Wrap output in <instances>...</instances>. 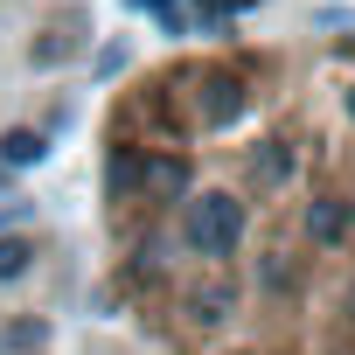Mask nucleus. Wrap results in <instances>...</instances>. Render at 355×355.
<instances>
[{"mask_svg":"<svg viewBox=\"0 0 355 355\" xmlns=\"http://www.w3.org/2000/svg\"><path fill=\"white\" fill-rule=\"evenodd\" d=\"M237 237H244V202H237V196H202V202H189V244H196L202 258H230Z\"/></svg>","mask_w":355,"mask_h":355,"instance_id":"f257e3e1","label":"nucleus"},{"mask_svg":"<svg viewBox=\"0 0 355 355\" xmlns=\"http://www.w3.org/2000/svg\"><path fill=\"white\" fill-rule=\"evenodd\" d=\"M139 182H146V196L174 202V196H189V160H174V153H153V160L139 167Z\"/></svg>","mask_w":355,"mask_h":355,"instance_id":"f03ea898","label":"nucleus"},{"mask_svg":"<svg viewBox=\"0 0 355 355\" xmlns=\"http://www.w3.org/2000/svg\"><path fill=\"white\" fill-rule=\"evenodd\" d=\"M306 237L313 244H341L348 237V209L341 202H306Z\"/></svg>","mask_w":355,"mask_h":355,"instance_id":"7ed1b4c3","label":"nucleus"},{"mask_svg":"<svg viewBox=\"0 0 355 355\" xmlns=\"http://www.w3.org/2000/svg\"><path fill=\"white\" fill-rule=\"evenodd\" d=\"M42 153H49L42 132H8V139H0V160H8V167H35Z\"/></svg>","mask_w":355,"mask_h":355,"instance_id":"20e7f679","label":"nucleus"},{"mask_svg":"<svg viewBox=\"0 0 355 355\" xmlns=\"http://www.w3.org/2000/svg\"><path fill=\"white\" fill-rule=\"evenodd\" d=\"M230 300H237L230 286H196V300H189V306H196V320H223V313H230Z\"/></svg>","mask_w":355,"mask_h":355,"instance_id":"39448f33","label":"nucleus"},{"mask_svg":"<svg viewBox=\"0 0 355 355\" xmlns=\"http://www.w3.org/2000/svg\"><path fill=\"white\" fill-rule=\"evenodd\" d=\"M28 258H35V251H28L21 237H0V279H21V272H28Z\"/></svg>","mask_w":355,"mask_h":355,"instance_id":"423d86ee","label":"nucleus"},{"mask_svg":"<svg viewBox=\"0 0 355 355\" xmlns=\"http://www.w3.org/2000/svg\"><path fill=\"white\" fill-rule=\"evenodd\" d=\"M237 105H244V98H237V84H209V119H216V125H230V119H237Z\"/></svg>","mask_w":355,"mask_h":355,"instance_id":"0eeeda50","label":"nucleus"},{"mask_svg":"<svg viewBox=\"0 0 355 355\" xmlns=\"http://www.w3.org/2000/svg\"><path fill=\"white\" fill-rule=\"evenodd\" d=\"M0 348H42V320H15L0 334Z\"/></svg>","mask_w":355,"mask_h":355,"instance_id":"6e6552de","label":"nucleus"},{"mask_svg":"<svg viewBox=\"0 0 355 355\" xmlns=\"http://www.w3.org/2000/svg\"><path fill=\"white\" fill-rule=\"evenodd\" d=\"M223 8H230V15H244V8H251V0H223Z\"/></svg>","mask_w":355,"mask_h":355,"instance_id":"1a4fd4ad","label":"nucleus"},{"mask_svg":"<svg viewBox=\"0 0 355 355\" xmlns=\"http://www.w3.org/2000/svg\"><path fill=\"white\" fill-rule=\"evenodd\" d=\"M348 112H355V91H348Z\"/></svg>","mask_w":355,"mask_h":355,"instance_id":"9d476101","label":"nucleus"},{"mask_svg":"<svg viewBox=\"0 0 355 355\" xmlns=\"http://www.w3.org/2000/svg\"><path fill=\"white\" fill-rule=\"evenodd\" d=\"M348 223H355V216H348Z\"/></svg>","mask_w":355,"mask_h":355,"instance_id":"9b49d317","label":"nucleus"}]
</instances>
